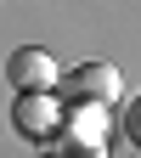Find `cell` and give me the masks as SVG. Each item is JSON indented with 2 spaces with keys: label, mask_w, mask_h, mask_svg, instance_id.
<instances>
[{
  "label": "cell",
  "mask_w": 141,
  "mask_h": 158,
  "mask_svg": "<svg viewBox=\"0 0 141 158\" xmlns=\"http://www.w3.org/2000/svg\"><path fill=\"white\" fill-rule=\"evenodd\" d=\"M56 96L62 102H102V107H113L118 96H124V79H118V68L113 62H73L68 73H56Z\"/></svg>",
  "instance_id": "6da1fadb"
},
{
  "label": "cell",
  "mask_w": 141,
  "mask_h": 158,
  "mask_svg": "<svg viewBox=\"0 0 141 158\" xmlns=\"http://www.w3.org/2000/svg\"><path fill=\"white\" fill-rule=\"evenodd\" d=\"M45 158H107V147H102V141H73V135H56V147H51Z\"/></svg>",
  "instance_id": "277c9868"
},
{
  "label": "cell",
  "mask_w": 141,
  "mask_h": 158,
  "mask_svg": "<svg viewBox=\"0 0 141 158\" xmlns=\"http://www.w3.org/2000/svg\"><path fill=\"white\" fill-rule=\"evenodd\" d=\"M62 113H68V102L56 90H17V107H11L17 130H23L28 141H39V147H51L56 135H62Z\"/></svg>",
  "instance_id": "7a4b0ae2"
},
{
  "label": "cell",
  "mask_w": 141,
  "mask_h": 158,
  "mask_svg": "<svg viewBox=\"0 0 141 158\" xmlns=\"http://www.w3.org/2000/svg\"><path fill=\"white\" fill-rule=\"evenodd\" d=\"M56 56L45 51V45H17L11 56H6V79L17 90H56Z\"/></svg>",
  "instance_id": "3957f363"
},
{
  "label": "cell",
  "mask_w": 141,
  "mask_h": 158,
  "mask_svg": "<svg viewBox=\"0 0 141 158\" xmlns=\"http://www.w3.org/2000/svg\"><path fill=\"white\" fill-rule=\"evenodd\" d=\"M124 135H130V141L141 147V96H135V102L124 107Z\"/></svg>",
  "instance_id": "5b68a950"
}]
</instances>
